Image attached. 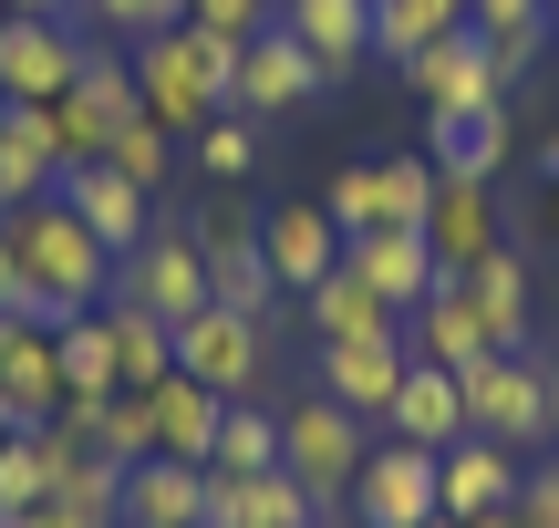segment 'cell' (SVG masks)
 Instances as JSON below:
<instances>
[{"label":"cell","instance_id":"f35d334b","mask_svg":"<svg viewBox=\"0 0 559 528\" xmlns=\"http://www.w3.org/2000/svg\"><path fill=\"white\" fill-rule=\"evenodd\" d=\"M270 11H280V0H187V21H198L207 41H249V32H270Z\"/></svg>","mask_w":559,"mask_h":528},{"label":"cell","instance_id":"8fae6325","mask_svg":"<svg viewBox=\"0 0 559 528\" xmlns=\"http://www.w3.org/2000/svg\"><path fill=\"white\" fill-rule=\"evenodd\" d=\"M260 260H270L280 301L321 290V280L342 269V228H332V207H321V197H270V207H260Z\"/></svg>","mask_w":559,"mask_h":528},{"label":"cell","instance_id":"e575fe53","mask_svg":"<svg viewBox=\"0 0 559 528\" xmlns=\"http://www.w3.org/2000/svg\"><path fill=\"white\" fill-rule=\"evenodd\" d=\"M187 166H198L207 187H249V166H260V124H249V115H207L198 135H187Z\"/></svg>","mask_w":559,"mask_h":528},{"label":"cell","instance_id":"5bb4252c","mask_svg":"<svg viewBox=\"0 0 559 528\" xmlns=\"http://www.w3.org/2000/svg\"><path fill=\"white\" fill-rule=\"evenodd\" d=\"M404 94H415L425 115H487V104H508V73H498V52H487L477 32H445L436 52L404 62Z\"/></svg>","mask_w":559,"mask_h":528},{"label":"cell","instance_id":"4dcf8cb0","mask_svg":"<svg viewBox=\"0 0 559 528\" xmlns=\"http://www.w3.org/2000/svg\"><path fill=\"white\" fill-rule=\"evenodd\" d=\"M104 322H115V384H124V394H145V384H166V373H177V332H166L156 311L104 301Z\"/></svg>","mask_w":559,"mask_h":528},{"label":"cell","instance_id":"cb8c5ba5","mask_svg":"<svg viewBox=\"0 0 559 528\" xmlns=\"http://www.w3.org/2000/svg\"><path fill=\"white\" fill-rule=\"evenodd\" d=\"M342 269H353L373 301H394V311H415L425 290L445 280L436 249H425V228H373V239H342Z\"/></svg>","mask_w":559,"mask_h":528},{"label":"cell","instance_id":"836d02e7","mask_svg":"<svg viewBox=\"0 0 559 528\" xmlns=\"http://www.w3.org/2000/svg\"><path fill=\"white\" fill-rule=\"evenodd\" d=\"M280 467V415L249 394V405L218 415V456H207V477H270Z\"/></svg>","mask_w":559,"mask_h":528},{"label":"cell","instance_id":"484cf974","mask_svg":"<svg viewBox=\"0 0 559 528\" xmlns=\"http://www.w3.org/2000/svg\"><path fill=\"white\" fill-rule=\"evenodd\" d=\"M300 332H311V343H404V311L373 301L353 269H332L321 290H300Z\"/></svg>","mask_w":559,"mask_h":528},{"label":"cell","instance_id":"7dc6e473","mask_svg":"<svg viewBox=\"0 0 559 528\" xmlns=\"http://www.w3.org/2000/svg\"><path fill=\"white\" fill-rule=\"evenodd\" d=\"M436 11H445V21H456V32H466V0H436Z\"/></svg>","mask_w":559,"mask_h":528},{"label":"cell","instance_id":"30bf717a","mask_svg":"<svg viewBox=\"0 0 559 528\" xmlns=\"http://www.w3.org/2000/svg\"><path fill=\"white\" fill-rule=\"evenodd\" d=\"M321 94H332V83H321V62L300 52L280 21L239 41V73H228V115H249V124H260V115H311Z\"/></svg>","mask_w":559,"mask_h":528},{"label":"cell","instance_id":"1f68e13d","mask_svg":"<svg viewBox=\"0 0 559 528\" xmlns=\"http://www.w3.org/2000/svg\"><path fill=\"white\" fill-rule=\"evenodd\" d=\"M52 477H62V435H52V425L0 435V518H11V508H41Z\"/></svg>","mask_w":559,"mask_h":528},{"label":"cell","instance_id":"52a82bcc","mask_svg":"<svg viewBox=\"0 0 559 528\" xmlns=\"http://www.w3.org/2000/svg\"><path fill=\"white\" fill-rule=\"evenodd\" d=\"M270 352H280V311H270V322H249V311H218V301H207L198 322H177V373H198V384L228 394V405L260 394Z\"/></svg>","mask_w":559,"mask_h":528},{"label":"cell","instance_id":"2e32d148","mask_svg":"<svg viewBox=\"0 0 559 528\" xmlns=\"http://www.w3.org/2000/svg\"><path fill=\"white\" fill-rule=\"evenodd\" d=\"M498 239H508V207H498V187L436 177V207H425V249H436V269H445V280H466V269H477Z\"/></svg>","mask_w":559,"mask_h":528},{"label":"cell","instance_id":"d6a6232c","mask_svg":"<svg viewBox=\"0 0 559 528\" xmlns=\"http://www.w3.org/2000/svg\"><path fill=\"white\" fill-rule=\"evenodd\" d=\"M52 352H62V394H124L115 384V322H104V311L52 322Z\"/></svg>","mask_w":559,"mask_h":528},{"label":"cell","instance_id":"7bdbcfd3","mask_svg":"<svg viewBox=\"0 0 559 528\" xmlns=\"http://www.w3.org/2000/svg\"><path fill=\"white\" fill-rule=\"evenodd\" d=\"M539 394H549V435H559V343H539Z\"/></svg>","mask_w":559,"mask_h":528},{"label":"cell","instance_id":"60d3db41","mask_svg":"<svg viewBox=\"0 0 559 528\" xmlns=\"http://www.w3.org/2000/svg\"><path fill=\"white\" fill-rule=\"evenodd\" d=\"M0 311H32V280H21V249H11V228H0Z\"/></svg>","mask_w":559,"mask_h":528},{"label":"cell","instance_id":"6da1fadb","mask_svg":"<svg viewBox=\"0 0 559 528\" xmlns=\"http://www.w3.org/2000/svg\"><path fill=\"white\" fill-rule=\"evenodd\" d=\"M0 228H11V249H21V280H32V322H73V311L115 301V249H104L62 197L11 207Z\"/></svg>","mask_w":559,"mask_h":528},{"label":"cell","instance_id":"7a4b0ae2","mask_svg":"<svg viewBox=\"0 0 559 528\" xmlns=\"http://www.w3.org/2000/svg\"><path fill=\"white\" fill-rule=\"evenodd\" d=\"M135 94L166 135H198L207 115H228V73H239V41H207L198 21H166L156 41H135Z\"/></svg>","mask_w":559,"mask_h":528},{"label":"cell","instance_id":"603a6c76","mask_svg":"<svg viewBox=\"0 0 559 528\" xmlns=\"http://www.w3.org/2000/svg\"><path fill=\"white\" fill-rule=\"evenodd\" d=\"M218 415H228V394H207L198 373L145 384V435H156V456H177V467H207V456H218Z\"/></svg>","mask_w":559,"mask_h":528},{"label":"cell","instance_id":"e0dca14e","mask_svg":"<svg viewBox=\"0 0 559 528\" xmlns=\"http://www.w3.org/2000/svg\"><path fill=\"white\" fill-rule=\"evenodd\" d=\"M270 21L321 62V83H353L373 62V0H280Z\"/></svg>","mask_w":559,"mask_h":528},{"label":"cell","instance_id":"8992f818","mask_svg":"<svg viewBox=\"0 0 559 528\" xmlns=\"http://www.w3.org/2000/svg\"><path fill=\"white\" fill-rule=\"evenodd\" d=\"M321 207H332L342 239L425 228V207H436V156H362V166H342V177L321 187Z\"/></svg>","mask_w":559,"mask_h":528},{"label":"cell","instance_id":"ac0fdd59","mask_svg":"<svg viewBox=\"0 0 559 528\" xmlns=\"http://www.w3.org/2000/svg\"><path fill=\"white\" fill-rule=\"evenodd\" d=\"M52 197L73 207V218L94 228V239L115 249V260H124V249H145V239H156V197H145V187H124V177H115L104 156H94V166H62V187H52Z\"/></svg>","mask_w":559,"mask_h":528},{"label":"cell","instance_id":"4fadbf2b","mask_svg":"<svg viewBox=\"0 0 559 528\" xmlns=\"http://www.w3.org/2000/svg\"><path fill=\"white\" fill-rule=\"evenodd\" d=\"M83 21H0V94L11 104H62L73 94V73H83Z\"/></svg>","mask_w":559,"mask_h":528},{"label":"cell","instance_id":"681fc988","mask_svg":"<svg viewBox=\"0 0 559 528\" xmlns=\"http://www.w3.org/2000/svg\"><path fill=\"white\" fill-rule=\"evenodd\" d=\"M425 528H466V518H425Z\"/></svg>","mask_w":559,"mask_h":528},{"label":"cell","instance_id":"9c48e42d","mask_svg":"<svg viewBox=\"0 0 559 528\" xmlns=\"http://www.w3.org/2000/svg\"><path fill=\"white\" fill-rule=\"evenodd\" d=\"M342 518H353V528H425V518H445L436 508V456L404 446V435H373V456H362Z\"/></svg>","mask_w":559,"mask_h":528},{"label":"cell","instance_id":"ab89813d","mask_svg":"<svg viewBox=\"0 0 559 528\" xmlns=\"http://www.w3.org/2000/svg\"><path fill=\"white\" fill-rule=\"evenodd\" d=\"M94 456H115V467L156 456V435H145V394H115V405H104V446H94Z\"/></svg>","mask_w":559,"mask_h":528},{"label":"cell","instance_id":"7402d4cb","mask_svg":"<svg viewBox=\"0 0 559 528\" xmlns=\"http://www.w3.org/2000/svg\"><path fill=\"white\" fill-rule=\"evenodd\" d=\"M321 518L332 508L290 467H270V477H207V518L198 528H321Z\"/></svg>","mask_w":559,"mask_h":528},{"label":"cell","instance_id":"f546056e","mask_svg":"<svg viewBox=\"0 0 559 528\" xmlns=\"http://www.w3.org/2000/svg\"><path fill=\"white\" fill-rule=\"evenodd\" d=\"M52 187H62V156H52V135H41V104H11V115H0V218L52 197Z\"/></svg>","mask_w":559,"mask_h":528},{"label":"cell","instance_id":"f907efd6","mask_svg":"<svg viewBox=\"0 0 559 528\" xmlns=\"http://www.w3.org/2000/svg\"><path fill=\"white\" fill-rule=\"evenodd\" d=\"M0 115H11V94H0Z\"/></svg>","mask_w":559,"mask_h":528},{"label":"cell","instance_id":"816d5d0a","mask_svg":"<svg viewBox=\"0 0 559 528\" xmlns=\"http://www.w3.org/2000/svg\"><path fill=\"white\" fill-rule=\"evenodd\" d=\"M321 528H332V518H321Z\"/></svg>","mask_w":559,"mask_h":528},{"label":"cell","instance_id":"83f0119b","mask_svg":"<svg viewBox=\"0 0 559 528\" xmlns=\"http://www.w3.org/2000/svg\"><path fill=\"white\" fill-rule=\"evenodd\" d=\"M404 352H415V363H445V373H456V363H477V352H487L477 301H466L456 280H436L415 311H404Z\"/></svg>","mask_w":559,"mask_h":528},{"label":"cell","instance_id":"f6af8a7d","mask_svg":"<svg viewBox=\"0 0 559 528\" xmlns=\"http://www.w3.org/2000/svg\"><path fill=\"white\" fill-rule=\"evenodd\" d=\"M539 177H559V115H549V135H539Z\"/></svg>","mask_w":559,"mask_h":528},{"label":"cell","instance_id":"4316f807","mask_svg":"<svg viewBox=\"0 0 559 528\" xmlns=\"http://www.w3.org/2000/svg\"><path fill=\"white\" fill-rule=\"evenodd\" d=\"M198 518H207V467H177V456L124 467V528H198Z\"/></svg>","mask_w":559,"mask_h":528},{"label":"cell","instance_id":"bcb514c9","mask_svg":"<svg viewBox=\"0 0 559 528\" xmlns=\"http://www.w3.org/2000/svg\"><path fill=\"white\" fill-rule=\"evenodd\" d=\"M466 528H528V518H519V508H498V518H466Z\"/></svg>","mask_w":559,"mask_h":528},{"label":"cell","instance_id":"ee69618b","mask_svg":"<svg viewBox=\"0 0 559 528\" xmlns=\"http://www.w3.org/2000/svg\"><path fill=\"white\" fill-rule=\"evenodd\" d=\"M21 21H83V0H11Z\"/></svg>","mask_w":559,"mask_h":528},{"label":"cell","instance_id":"44dd1931","mask_svg":"<svg viewBox=\"0 0 559 528\" xmlns=\"http://www.w3.org/2000/svg\"><path fill=\"white\" fill-rule=\"evenodd\" d=\"M425 156H436V177L498 187L508 156H519V115L508 104H487V115H425Z\"/></svg>","mask_w":559,"mask_h":528},{"label":"cell","instance_id":"ffe728a7","mask_svg":"<svg viewBox=\"0 0 559 528\" xmlns=\"http://www.w3.org/2000/svg\"><path fill=\"white\" fill-rule=\"evenodd\" d=\"M404 363H415L404 343H311V384L332 394V405H353L373 435H383V405H394Z\"/></svg>","mask_w":559,"mask_h":528},{"label":"cell","instance_id":"d6986e66","mask_svg":"<svg viewBox=\"0 0 559 528\" xmlns=\"http://www.w3.org/2000/svg\"><path fill=\"white\" fill-rule=\"evenodd\" d=\"M519 477H528V456L487 446V435H456L436 456V508L445 518H498V508H519Z\"/></svg>","mask_w":559,"mask_h":528},{"label":"cell","instance_id":"7c38bea8","mask_svg":"<svg viewBox=\"0 0 559 528\" xmlns=\"http://www.w3.org/2000/svg\"><path fill=\"white\" fill-rule=\"evenodd\" d=\"M52 415H62V352H52V322L0 311V435L52 425Z\"/></svg>","mask_w":559,"mask_h":528},{"label":"cell","instance_id":"8d00e7d4","mask_svg":"<svg viewBox=\"0 0 559 528\" xmlns=\"http://www.w3.org/2000/svg\"><path fill=\"white\" fill-rule=\"evenodd\" d=\"M104 166H115L124 187H145V197H156L166 166H177V135H166L156 115H124V124H115V145H104Z\"/></svg>","mask_w":559,"mask_h":528},{"label":"cell","instance_id":"b9f144b4","mask_svg":"<svg viewBox=\"0 0 559 528\" xmlns=\"http://www.w3.org/2000/svg\"><path fill=\"white\" fill-rule=\"evenodd\" d=\"M528 228H539V249H559V177H539V197H528Z\"/></svg>","mask_w":559,"mask_h":528},{"label":"cell","instance_id":"9a60e30c","mask_svg":"<svg viewBox=\"0 0 559 528\" xmlns=\"http://www.w3.org/2000/svg\"><path fill=\"white\" fill-rule=\"evenodd\" d=\"M466 301H477V322H487V352H528L539 343V269H528V249L519 239H498L477 269H466Z\"/></svg>","mask_w":559,"mask_h":528},{"label":"cell","instance_id":"c3c4849f","mask_svg":"<svg viewBox=\"0 0 559 528\" xmlns=\"http://www.w3.org/2000/svg\"><path fill=\"white\" fill-rule=\"evenodd\" d=\"M549 62H559V0H549Z\"/></svg>","mask_w":559,"mask_h":528},{"label":"cell","instance_id":"ba28073f","mask_svg":"<svg viewBox=\"0 0 559 528\" xmlns=\"http://www.w3.org/2000/svg\"><path fill=\"white\" fill-rule=\"evenodd\" d=\"M115 301L156 311L166 332H177V322H198V311H207V260H198V239H187V218H156V239H145V249H124V260H115Z\"/></svg>","mask_w":559,"mask_h":528},{"label":"cell","instance_id":"5b68a950","mask_svg":"<svg viewBox=\"0 0 559 528\" xmlns=\"http://www.w3.org/2000/svg\"><path fill=\"white\" fill-rule=\"evenodd\" d=\"M124 115H145L135 62L94 41V52H83V73H73V94L41 104V135H52V156H62V166H94L104 145H115V124H124Z\"/></svg>","mask_w":559,"mask_h":528},{"label":"cell","instance_id":"3957f363","mask_svg":"<svg viewBox=\"0 0 559 528\" xmlns=\"http://www.w3.org/2000/svg\"><path fill=\"white\" fill-rule=\"evenodd\" d=\"M362 456H373V425H362L353 405H332L321 384H300L290 405H280V467H290V477H300V488H311L332 518H342V497H353Z\"/></svg>","mask_w":559,"mask_h":528},{"label":"cell","instance_id":"d590c367","mask_svg":"<svg viewBox=\"0 0 559 528\" xmlns=\"http://www.w3.org/2000/svg\"><path fill=\"white\" fill-rule=\"evenodd\" d=\"M445 32H456V21H445L436 0H373V62H415V52H436Z\"/></svg>","mask_w":559,"mask_h":528},{"label":"cell","instance_id":"f1b7e54d","mask_svg":"<svg viewBox=\"0 0 559 528\" xmlns=\"http://www.w3.org/2000/svg\"><path fill=\"white\" fill-rule=\"evenodd\" d=\"M466 32H477L487 52H498L508 94H519V83L549 62V0H466Z\"/></svg>","mask_w":559,"mask_h":528},{"label":"cell","instance_id":"d4e9b609","mask_svg":"<svg viewBox=\"0 0 559 528\" xmlns=\"http://www.w3.org/2000/svg\"><path fill=\"white\" fill-rule=\"evenodd\" d=\"M383 435H404V446H425V456H445L466 435V384L445 363H404V384H394V405H383Z\"/></svg>","mask_w":559,"mask_h":528},{"label":"cell","instance_id":"277c9868","mask_svg":"<svg viewBox=\"0 0 559 528\" xmlns=\"http://www.w3.org/2000/svg\"><path fill=\"white\" fill-rule=\"evenodd\" d=\"M456 384H466V435H487V446H508V456H539L549 446L539 343H528V352H477V363H456Z\"/></svg>","mask_w":559,"mask_h":528},{"label":"cell","instance_id":"74e56055","mask_svg":"<svg viewBox=\"0 0 559 528\" xmlns=\"http://www.w3.org/2000/svg\"><path fill=\"white\" fill-rule=\"evenodd\" d=\"M83 21H94L104 41H124V52H135V41H156L166 21H187V0H83Z\"/></svg>","mask_w":559,"mask_h":528}]
</instances>
